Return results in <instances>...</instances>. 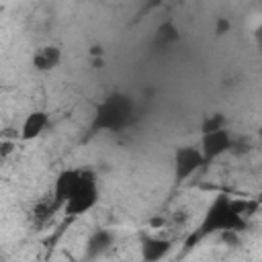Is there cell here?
<instances>
[{"label": "cell", "instance_id": "obj_2", "mask_svg": "<svg viewBox=\"0 0 262 262\" xmlns=\"http://www.w3.org/2000/svg\"><path fill=\"white\" fill-rule=\"evenodd\" d=\"M86 176L88 174L86 172H80V170H66V172H61L59 178H57V182H55V196L66 203L82 186V182H84Z\"/></svg>", "mask_w": 262, "mask_h": 262}, {"label": "cell", "instance_id": "obj_3", "mask_svg": "<svg viewBox=\"0 0 262 262\" xmlns=\"http://www.w3.org/2000/svg\"><path fill=\"white\" fill-rule=\"evenodd\" d=\"M59 57H61V53H59V49L57 47H53V45H49V47H41L35 55H33V66L37 68V70H51V68H55L57 63H59Z\"/></svg>", "mask_w": 262, "mask_h": 262}, {"label": "cell", "instance_id": "obj_10", "mask_svg": "<svg viewBox=\"0 0 262 262\" xmlns=\"http://www.w3.org/2000/svg\"><path fill=\"white\" fill-rule=\"evenodd\" d=\"M256 43H258V47L262 49V25L256 29Z\"/></svg>", "mask_w": 262, "mask_h": 262}, {"label": "cell", "instance_id": "obj_8", "mask_svg": "<svg viewBox=\"0 0 262 262\" xmlns=\"http://www.w3.org/2000/svg\"><path fill=\"white\" fill-rule=\"evenodd\" d=\"M168 244L166 242H162V239H149L145 246H143V256L147 258V260H158V258H162L166 252H168Z\"/></svg>", "mask_w": 262, "mask_h": 262}, {"label": "cell", "instance_id": "obj_4", "mask_svg": "<svg viewBox=\"0 0 262 262\" xmlns=\"http://www.w3.org/2000/svg\"><path fill=\"white\" fill-rule=\"evenodd\" d=\"M47 127V115L45 113H31L25 123H23V137L25 139H33V137H39Z\"/></svg>", "mask_w": 262, "mask_h": 262}, {"label": "cell", "instance_id": "obj_6", "mask_svg": "<svg viewBox=\"0 0 262 262\" xmlns=\"http://www.w3.org/2000/svg\"><path fill=\"white\" fill-rule=\"evenodd\" d=\"M113 246V233L106 231V229H98L90 242H88V254L90 256H100L102 252H106L108 248Z\"/></svg>", "mask_w": 262, "mask_h": 262}, {"label": "cell", "instance_id": "obj_11", "mask_svg": "<svg viewBox=\"0 0 262 262\" xmlns=\"http://www.w3.org/2000/svg\"><path fill=\"white\" fill-rule=\"evenodd\" d=\"M90 55H98V57H100V55H102V47H100V45H94V47L90 49Z\"/></svg>", "mask_w": 262, "mask_h": 262}, {"label": "cell", "instance_id": "obj_9", "mask_svg": "<svg viewBox=\"0 0 262 262\" xmlns=\"http://www.w3.org/2000/svg\"><path fill=\"white\" fill-rule=\"evenodd\" d=\"M227 29H229V23H227V20H219V25H217V35H223Z\"/></svg>", "mask_w": 262, "mask_h": 262}, {"label": "cell", "instance_id": "obj_7", "mask_svg": "<svg viewBox=\"0 0 262 262\" xmlns=\"http://www.w3.org/2000/svg\"><path fill=\"white\" fill-rule=\"evenodd\" d=\"M199 162H201V154L196 149H192V147L180 149V154H178V174L184 176V174L192 172L199 166Z\"/></svg>", "mask_w": 262, "mask_h": 262}, {"label": "cell", "instance_id": "obj_1", "mask_svg": "<svg viewBox=\"0 0 262 262\" xmlns=\"http://www.w3.org/2000/svg\"><path fill=\"white\" fill-rule=\"evenodd\" d=\"M94 203H96V184H94L92 176L88 174V176L84 178L82 186H80V188L66 201V209H68V213L78 215V213L88 211Z\"/></svg>", "mask_w": 262, "mask_h": 262}, {"label": "cell", "instance_id": "obj_5", "mask_svg": "<svg viewBox=\"0 0 262 262\" xmlns=\"http://www.w3.org/2000/svg\"><path fill=\"white\" fill-rule=\"evenodd\" d=\"M205 154L207 156H217L219 151H223L225 147H229V135L223 131V129H217V131H211V133H205Z\"/></svg>", "mask_w": 262, "mask_h": 262}]
</instances>
